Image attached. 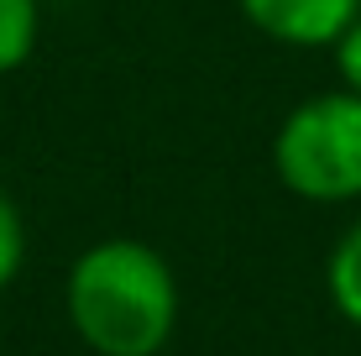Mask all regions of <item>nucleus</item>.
Returning <instances> with one entry per match:
<instances>
[{"label":"nucleus","mask_w":361,"mask_h":356,"mask_svg":"<svg viewBox=\"0 0 361 356\" xmlns=\"http://www.w3.org/2000/svg\"><path fill=\"white\" fill-rule=\"evenodd\" d=\"M21 267H27V215L0 189V293L21 278Z\"/></svg>","instance_id":"obj_6"},{"label":"nucleus","mask_w":361,"mask_h":356,"mask_svg":"<svg viewBox=\"0 0 361 356\" xmlns=\"http://www.w3.org/2000/svg\"><path fill=\"white\" fill-rule=\"evenodd\" d=\"M325 293H330L335 314L361 330V215L335 236V247L325 257Z\"/></svg>","instance_id":"obj_4"},{"label":"nucleus","mask_w":361,"mask_h":356,"mask_svg":"<svg viewBox=\"0 0 361 356\" xmlns=\"http://www.w3.org/2000/svg\"><path fill=\"white\" fill-rule=\"evenodd\" d=\"M272 173L293 200L356 204L361 200V94L325 90L298 100L272 131Z\"/></svg>","instance_id":"obj_2"},{"label":"nucleus","mask_w":361,"mask_h":356,"mask_svg":"<svg viewBox=\"0 0 361 356\" xmlns=\"http://www.w3.org/2000/svg\"><path fill=\"white\" fill-rule=\"evenodd\" d=\"M267 42L278 47H335L361 16V0H235Z\"/></svg>","instance_id":"obj_3"},{"label":"nucleus","mask_w":361,"mask_h":356,"mask_svg":"<svg viewBox=\"0 0 361 356\" xmlns=\"http://www.w3.org/2000/svg\"><path fill=\"white\" fill-rule=\"evenodd\" d=\"M178 278L152 241L105 236L63 273V314L94 356H157L178 330Z\"/></svg>","instance_id":"obj_1"},{"label":"nucleus","mask_w":361,"mask_h":356,"mask_svg":"<svg viewBox=\"0 0 361 356\" xmlns=\"http://www.w3.org/2000/svg\"><path fill=\"white\" fill-rule=\"evenodd\" d=\"M330 58H335V73H341V90L361 94V16L341 32V42L330 47Z\"/></svg>","instance_id":"obj_7"},{"label":"nucleus","mask_w":361,"mask_h":356,"mask_svg":"<svg viewBox=\"0 0 361 356\" xmlns=\"http://www.w3.org/2000/svg\"><path fill=\"white\" fill-rule=\"evenodd\" d=\"M42 37V0H0V73L32 63Z\"/></svg>","instance_id":"obj_5"}]
</instances>
